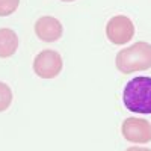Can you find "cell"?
Here are the masks:
<instances>
[{
	"instance_id": "obj_6",
	"label": "cell",
	"mask_w": 151,
	"mask_h": 151,
	"mask_svg": "<svg viewBox=\"0 0 151 151\" xmlns=\"http://www.w3.org/2000/svg\"><path fill=\"white\" fill-rule=\"evenodd\" d=\"M62 23L55 17H41L35 23V33L41 41L55 42L62 36Z\"/></svg>"
},
{
	"instance_id": "obj_4",
	"label": "cell",
	"mask_w": 151,
	"mask_h": 151,
	"mask_svg": "<svg viewBox=\"0 0 151 151\" xmlns=\"http://www.w3.org/2000/svg\"><path fill=\"white\" fill-rule=\"evenodd\" d=\"M106 35L112 44L116 45L127 44L134 36V24L125 15H115L107 21Z\"/></svg>"
},
{
	"instance_id": "obj_3",
	"label": "cell",
	"mask_w": 151,
	"mask_h": 151,
	"mask_svg": "<svg viewBox=\"0 0 151 151\" xmlns=\"http://www.w3.org/2000/svg\"><path fill=\"white\" fill-rule=\"evenodd\" d=\"M62 56L55 50H42L33 60V70L41 79H55L62 71Z\"/></svg>"
},
{
	"instance_id": "obj_10",
	"label": "cell",
	"mask_w": 151,
	"mask_h": 151,
	"mask_svg": "<svg viewBox=\"0 0 151 151\" xmlns=\"http://www.w3.org/2000/svg\"><path fill=\"white\" fill-rule=\"evenodd\" d=\"M125 151H151L150 148H139V147H130V148H127Z\"/></svg>"
},
{
	"instance_id": "obj_11",
	"label": "cell",
	"mask_w": 151,
	"mask_h": 151,
	"mask_svg": "<svg viewBox=\"0 0 151 151\" xmlns=\"http://www.w3.org/2000/svg\"><path fill=\"white\" fill-rule=\"evenodd\" d=\"M62 2H67L68 3V2H74V0H62Z\"/></svg>"
},
{
	"instance_id": "obj_1",
	"label": "cell",
	"mask_w": 151,
	"mask_h": 151,
	"mask_svg": "<svg viewBox=\"0 0 151 151\" xmlns=\"http://www.w3.org/2000/svg\"><path fill=\"white\" fill-rule=\"evenodd\" d=\"M122 101L133 113H151V77L139 76L132 79L124 88Z\"/></svg>"
},
{
	"instance_id": "obj_5",
	"label": "cell",
	"mask_w": 151,
	"mask_h": 151,
	"mask_svg": "<svg viewBox=\"0 0 151 151\" xmlns=\"http://www.w3.org/2000/svg\"><path fill=\"white\" fill-rule=\"evenodd\" d=\"M122 136L134 144H147L151 141V124L144 118L130 116L122 122Z\"/></svg>"
},
{
	"instance_id": "obj_8",
	"label": "cell",
	"mask_w": 151,
	"mask_h": 151,
	"mask_svg": "<svg viewBox=\"0 0 151 151\" xmlns=\"http://www.w3.org/2000/svg\"><path fill=\"white\" fill-rule=\"evenodd\" d=\"M12 103V91H11V88L3 83V82H0V112H3L6 110Z\"/></svg>"
},
{
	"instance_id": "obj_7",
	"label": "cell",
	"mask_w": 151,
	"mask_h": 151,
	"mask_svg": "<svg viewBox=\"0 0 151 151\" xmlns=\"http://www.w3.org/2000/svg\"><path fill=\"white\" fill-rule=\"evenodd\" d=\"M18 44H20V40L12 29H8V27L0 29V58L12 56L17 52Z\"/></svg>"
},
{
	"instance_id": "obj_2",
	"label": "cell",
	"mask_w": 151,
	"mask_h": 151,
	"mask_svg": "<svg viewBox=\"0 0 151 151\" xmlns=\"http://www.w3.org/2000/svg\"><path fill=\"white\" fill-rule=\"evenodd\" d=\"M115 64L116 68L124 74L151 68V44L139 41L127 48L119 50Z\"/></svg>"
},
{
	"instance_id": "obj_9",
	"label": "cell",
	"mask_w": 151,
	"mask_h": 151,
	"mask_svg": "<svg viewBox=\"0 0 151 151\" xmlns=\"http://www.w3.org/2000/svg\"><path fill=\"white\" fill-rule=\"evenodd\" d=\"M20 5V0H0V17L14 14Z\"/></svg>"
}]
</instances>
